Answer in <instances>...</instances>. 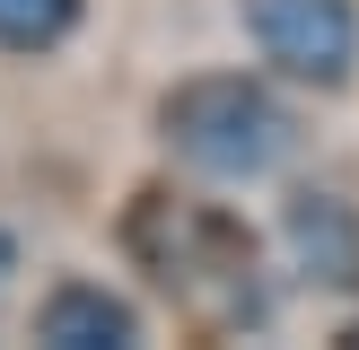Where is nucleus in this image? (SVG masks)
<instances>
[{
    "label": "nucleus",
    "instance_id": "obj_1",
    "mask_svg": "<svg viewBox=\"0 0 359 350\" xmlns=\"http://www.w3.org/2000/svg\"><path fill=\"white\" fill-rule=\"evenodd\" d=\"M123 245L140 254V272L193 307L202 324H263L272 315V289H263V254L245 237V219L210 202H175V192H140L132 219H123Z\"/></svg>",
    "mask_w": 359,
    "mask_h": 350
},
{
    "label": "nucleus",
    "instance_id": "obj_2",
    "mask_svg": "<svg viewBox=\"0 0 359 350\" xmlns=\"http://www.w3.org/2000/svg\"><path fill=\"white\" fill-rule=\"evenodd\" d=\"M158 132H167V149L184 158V167L219 175V184H255V175H272L280 158L298 149L290 105L263 79H245V70H202V79L167 88Z\"/></svg>",
    "mask_w": 359,
    "mask_h": 350
},
{
    "label": "nucleus",
    "instance_id": "obj_3",
    "mask_svg": "<svg viewBox=\"0 0 359 350\" xmlns=\"http://www.w3.org/2000/svg\"><path fill=\"white\" fill-rule=\"evenodd\" d=\"M263 62L298 88H342L359 70V9L351 0H245Z\"/></svg>",
    "mask_w": 359,
    "mask_h": 350
},
{
    "label": "nucleus",
    "instance_id": "obj_4",
    "mask_svg": "<svg viewBox=\"0 0 359 350\" xmlns=\"http://www.w3.org/2000/svg\"><path fill=\"white\" fill-rule=\"evenodd\" d=\"M290 254L298 272L316 280V289H359V210L342 202V192H290Z\"/></svg>",
    "mask_w": 359,
    "mask_h": 350
},
{
    "label": "nucleus",
    "instance_id": "obj_5",
    "mask_svg": "<svg viewBox=\"0 0 359 350\" xmlns=\"http://www.w3.org/2000/svg\"><path fill=\"white\" fill-rule=\"evenodd\" d=\"M35 342H53V350H132L140 342V307L97 289V280H62L35 307Z\"/></svg>",
    "mask_w": 359,
    "mask_h": 350
},
{
    "label": "nucleus",
    "instance_id": "obj_6",
    "mask_svg": "<svg viewBox=\"0 0 359 350\" xmlns=\"http://www.w3.org/2000/svg\"><path fill=\"white\" fill-rule=\"evenodd\" d=\"M88 0H0V52H53Z\"/></svg>",
    "mask_w": 359,
    "mask_h": 350
}]
</instances>
